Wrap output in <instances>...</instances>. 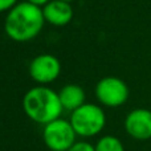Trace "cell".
I'll return each instance as SVG.
<instances>
[{"label":"cell","mask_w":151,"mask_h":151,"mask_svg":"<svg viewBox=\"0 0 151 151\" xmlns=\"http://www.w3.org/2000/svg\"><path fill=\"white\" fill-rule=\"evenodd\" d=\"M16 4H17V0H0V13L11 11Z\"/></svg>","instance_id":"cell-12"},{"label":"cell","mask_w":151,"mask_h":151,"mask_svg":"<svg viewBox=\"0 0 151 151\" xmlns=\"http://www.w3.org/2000/svg\"><path fill=\"white\" fill-rule=\"evenodd\" d=\"M45 19L42 8L29 1L17 3L4 21V31L11 40L25 42L35 39L41 32Z\"/></svg>","instance_id":"cell-1"},{"label":"cell","mask_w":151,"mask_h":151,"mask_svg":"<svg viewBox=\"0 0 151 151\" xmlns=\"http://www.w3.org/2000/svg\"><path fill=\"white\" fill-rule=\"evenodd\" d=\"M125 130L137 141L151 139V110L134 109L126 115Z\"/></svg>","instance_id":"cell-7"},{"label":"cell","mask_w":151,"mask_h":151,"mask_svg":"<svg viewBox=\"0 0 151 151\" xmlns=\"http://www.w3.org/2000/svg\"><path fill=\"white\" fill-rule=\"evenodd\" d=\"M42 13L45 21L55 27H64L73 19V8L70 3L63 0H50L42 7Z\"/></svg>","instance_id":"cell-8"},{"label":"cell","mask_w":151,"mask_h":151,"mask_svg":"<svg viewBox=\"0 0 151 151\" xmlns=\"http://www.w3.org/2000/svg\"><path fill=\"white\" fill-rule=\"evenodd\" d=\"M63 1H66V3H72L73 0H63Z\"/></svg>","instance_id":"cell-14"},{"label":"cell","mask_w":151,"mask_h":151,"mask_svg":"<svg viewBox=\"0 0 151 151\" xmlns=\"http://www.w3.org/2000/svg\"><path fill=\"white\" fill-rule=\"evenodd\" d=\"M76 134L70 121H52L44 126L42 138L50 151H68L76 143Z\"/></svg>","instance_id":"cell-4"},{"label":"cell","mask_w":151,"mask_h":151,"mask_svg":"<svg viewBox=\"0 0 151 151\" xmlns=\"http://www.w3.org/2000/svg\"><path fill=\"white\" fill-rule=\"evenodd\" d=\"M58 97H60L63 109L69 110V111H74L76 109L85 104V91L80 85H76V83L65 85L58 91Z\"/></svg>","instance_id":"cell-9"},{"label":"cell","mask_w":151,"mask_h":151,"mask_svg":"<svg viewBox=\"0 0 151 151\" xmlns=\"http://www.w3.org/2000/svg\"><path fill=\"white\" fill-rule=\"evenodd\" d=\"M29 76L37 83H50L61 73V63L53 55H39L29 64Z\"/></svg>","instance_id":"cell-6"},{"label":"cell","mask_w":151,"mask_h":151,"mask_svg":"<svg viewBox=\"0 0 151 151\" xmlns=\"http://www.w3.org/2000/svg\"><path fill=\"white\" fill-rule=\"evenodd\" d=\"M23 109L29 119L44 126L58 119L64 110L58 93L42 85L27 91L23 98Z\"/></svg>","instance_id":"cell-2"},{"label":"cell","mask_w":151,"mask_h":151,"mask_svg":"<svg viewBox=\"0 0 151 151\" xmlns=\"http://www.w3.org/2000/svg\"><path fill=\"white\" fill-rule=\"evenodd\" d=\"M27 1H29V3H32V4H35V5H39V7H44L45 4H48V3L50 1V0H27Z\"/></svg>","instance_id":"cell-13"},{"label":"cell","mask_w":151,"mask_h":151,"mask_svg":"<svg viewBox=\"0 0 151 151\" xmlns=\"http://www.w3.org/2000/svg\"><path fill=\"white\" fill-rule=\"evenodd\" d=\"M96 151H125L122 142L113 135H105L94 146Z\"/></svg>","instance_id":"cell-10"},{"label":"cell","mask_w":151,"mask_h":151,"mask_svg":"<svg viewBox=\"0 0 151 151\" xmlns=\"http://www.w3.org/2000/svg\"><path fill=\"white\" fill-rule=\"evenodd\" d=\"M70 123L80 137H94L104 130L106 125V115L99 106L93 104H83L72 111Z\"/></svg>","instance_id":"cell-3"},{"label":"cell","mask_w":151,"mask_h":151,"mask_svg":"<svg viewBox=\"0 0 151 151\" xmlns=\"http://www.w3.org/2000/svg\"><path fill=\"white\" fill-rule=\"evenodd\" d=\"M129 86L125 81L118 77H104L96 85V97L104 106H122L129 99Z\"/></svg>","instance_id":"cell-5"},{"label":"cell","mask_w":151,"mask_h":151,"mask_svg":"<svg viewBox=\"0 0 151 151\" xmlns=\"http://www.w3.org/2000/svg\"><path fill=\"white\" fill-rule=\"evenodd\" d=\"M68 151H96V149L88 142H76Z\"/></svg>","instance_id":"cell-11"}]
</instances>
